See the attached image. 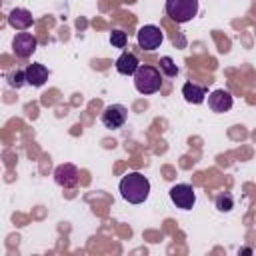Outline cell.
I'll return each mask as SVG.
<instances>
[{"label": "cell", "instance_id": "cell-7", "mask_svg": "<svg viewBox=\"0 0 256 256\" xmlns=\"http://www.w3.org/2000/svg\"><path fill=\"white\" fill-rule=\"evenodd\" d=\"M36 46H38V40L30 32H20L12 40V50L18 58H30L34 54Z\"/></svg>", "mask_w": 256, "mask_h": 256}, {"label": "cell", "instance_id": "cell-16", "mask_svg": "<svg viewBox=\"0 0 256 256\" xmlns=\"http://www.w3.org/2000/svg\"><path fill=\"white\" fill-rule=\"evenodd\" d=\"M8 84H10L12 88H22L24 84H28V82H26V72H24V70H14V72H10V74H8Z\"/></svg>", "mask_w": 256, "mask_h": 256}, {"label": "cell", "instance_id": "cell-11", "mask_svg": "<svg viewBox=\"0 0 256 256\" xmlns=\"http://www.w3.org/2000/svg\"><path fill=\"white\" fill-rule=\"evenodd\" d=\"M8 24L16 30H28L32 26V14L26 8H14L8 14Z\"/></svg>", "mask_w": 256, "mask_h": 256}, {"label": "cell", "instance_id": "cell-4", "mask_svg": "<svg viewBox=\"0 0 256 256\" xmlns=\"http://www.w3.org/2000/svg\"><path fill=\"white\" fill-rule=\"evenodd\" d=\"M170 200H172V204L176 206V208H180V210H190L192 206H194V202H196V192H194V188L190 186V184H174L172 188H170Z\"/></svg>", "mask_w": 256, "mask_h": 256}, {"label": "cell", "instance_id": "cell-13", "mask_svg": "<svg viewBox=\"0 0 256 256\" xmlns=\"http://www.w3.org/2000/svg\"><path fill=\"white\" fill-rule=\"evenodd\" d=\"M182 96L188 104H202L206 98V88L194 84V82H186L182 86Z\"/></svg>", "mask_w": 256, "mask_h": 256}, {"label": "cell", "instance_id": "cell-10", "mask_svg": "<svg viewBox=\"0 0 256 256\" xmlns=\"http://www.w3.org/2000/svg\"><path fill=\"white\" fill-rule=\"evenodd\" d=\"M26 82L34 88H40L46 80H48V68L40 62H34V64H28L26 66Z\"/></svg>", "mask_w": 256, "mask_h": 256}, {"label": "cell", "instance_id": "cell-1", "mask_svg": "<svg viewBox=\"0 0 256 256\" xmlns=\"http://www.w3.org/2000/svg\"><path fill=\"white\" fill-rule=\"evenodd\" d=\"M120 194L130 204H142L150 194V180L140 172H128L120 180Z\"/></svg>", "mask_w": 256, "mask_h": 256}, {"label": "cell", "instance_id": "cell-3", "mask_svg": "<svg viewBox=\"0 0 256 256\" xmlns=\"http://www.w3.org/2000/svg\"><path fill=\"white\" fill-rule=\"evenodd\" d=\"M166 14L178 22H190L198 14V0H166Z\"/></svg>", "mask_w": 256, "mask_h": 256}, {"label": "cell", "instance_id": "cell-18", "mask_svg": "<svg viewBox=\"0 0 256 256\" xmlns=\"http://www.w3.org/2000/svg\"><path fill=\"white\" fill-rule=\"evenodd\" d=\"M240 254H252V250H250V248H242Z\"/></svg>", "mask_w": 256, "mask_h": 256}, {"label": "cell", "instance_id": "cell-8", "mask_svg": "<svg viewBox=\"0 0 256 256\" xmlns=\"http://www.w3.org/2000/svg\"><path fill=\"white\" fill-rule=\"evenodd\" d=\"M78 176H80L78 168L74 164H68V162L56 166V170H54V182L62 188H74L78 184Z\"/></svg>", "mask_w": 256, "mask_h": 256}, {"label": "cell", "instance_id": "cell-6", "mask_svg": "<svg viewBox=\"0 0 256 256\" xmlns=\"http://www.w3.org/2000/svg\"><path fill=\"white\" fill-rule=\"evenodd\" d=\"M126 118H128V110L126 106L122 104H108L100 116L102 124L110 130H116V128H122L126 124Z\"/></svg>", "mask_w": 256, "mask_h": 256}, {"label": "cell", "instance_id": "cell-15", "mask_svg": "<svg viewBox=\"0 0 256 256\" xmlns=\"http://www.w3.org/2000/svg\"><path fill=\"white\" fill-rule=\"evenodd\" d=\"M160 72H164L168 78H174L178 74V68H176V64H174V60L170 56H162L160 58Z\"/></svg>", "mask_w": 256, "mask_h": 256}, {"label": "cell", "instance_id": "cell-12", "mask_svg": "<svg viewBox=\"0 0 256 256\" xmlns=\"http://www.w3.org/2000/svg\"><path fill=\"white\" fill-rule=\"evenodd\" d=\"M138 58L136 54L132 52H122L118 58H116V70L122 74V76H134V72L138 70Z\"/></svg>", "mask_w": 256, "mask_h": 256}, {"label": "cell", "instance_id": "cell-14", "mask_svg": "<svg viewBox=\"0 0 256 256\" xmlns=\"http://www.w3.org/2000/svg\"><path fill=\"white\" fill-rule=\"evenodd\" d=\"M214 204H216V208H218L220 212H230V210L234 208V198H232V194L222 192V194H218V196H216Z\"/></svg>", "mask_w": 256, "mask_h": 256}, {"label": "cell", "instance_id": "cell-17", "mask_svg": "<svg viewBox=\"0 0 256 256\" xmlns=\"http://www.w3.org/2000/svg\"><path fill=\"white\" fill-rule=\"evenodd\" d=\"M126 42H128L126 32H122V30H112V32H110V44H112L114 48H124Z\"/></svg>", "mask_w": 256, "mask_h": 256}, {"label": "cell", "instance_id": "cell-9", "mask_svg": "<svg viewBox=\"0 0 256 256\" xmlns=\"http://www.w3.org/2000/svg\"><path fill=\"white\" fill-rule=\"evenodd\" d=\"M232 104H234L232 94H230L228 90H224V88H218V90H214V92L208 94V106H210V110L216 112V114L228 112V110L232 108Z\"/></svg>", "mask_w": 256, "mask_h": 256}, {"label": "cell", "instance_id": "cell-5", "mask_svg": "<svg viewBox=\"0 0 256 256\" xmlns=\"http://www.w3.org/2000/svg\"><path fill=\"white\" fill-rule=\"evenodd\" d=\"M136 40H138V46L142 50H156V48H160V44L164 40V34H162V30L158 26L146 24V26H142L138 30Z\"/></svg>", "mask_w": 256, "mask_h": 256}, {"label": "cell", "instance_id": "cell-2", "mask_svg": "<svg viewBox=\"0 0 256 256\" xmlns=\"http://www.w3.org/2000/svg\"><path fill=\"white\" fill-rule=\"evenodd\" d=\"M134 86L140 94H154L162 86V72L154 66L140 64L134 72Z\"/></svg>", "mask_w": 256, "mask_h": 256}]
</instances>
